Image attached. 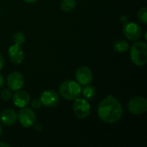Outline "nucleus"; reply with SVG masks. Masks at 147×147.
I'll list each match as a JSON object with an SVG mask.
<instances>
[{"instance_id": "nucleus-1", "label": "nucleus", "mask_w": 147, "mask_h": 147, "mask_svg": "<svg viewBox=\"0 0 147 147\" xmlns=\"http://www.w3.org/2000/svg\"><path fill=\"white\" fill-rule=\"evenodd\" d=\"M123 113L121 102L114 96H108L101 101L97 108L99 118L105 123L112 124L118 121Z\"/></svg>"}, {"instance_id": "nucleus-2", "label": "nucleus", "mask_w": 147, "mask_h": 147, "mask_svg": "<svg viewBox=\"0 0 147 147\" xmlns=\"http://www.w3.org/2000/svg\"><path fill=\"white\" fill-rule=\"evenodd\" d=\"M132 62L138 65H145L147 62V45L145 41H137L131 47L130 52Z\"/></svg>"}, {"instance_id": "nucleus-3", "label": "nucleus", "mask_w": 147, "mask_h": 147, "mask_svg": "<svg viewBox=\"0 0 147 147\" xmlns=\"http://www.w3.org/2000/svg\"><path fill=\"white\" fill-rule=\"evenodd\" d=\"M81 92L82 89L79 84L72 80H66L59 86L60 95L68 101L75 100L81 95Z\"/></svg>"}, {"instance_id": "nucleus-4", "label": "nucleus", "mask_w": 147, "mask_h": 147, "mask_svg": "<svg viewBox=\"0 0 147 147\" xmlns=\"http://www.w3.org/2000/svg\"><path fill=\"white\" fill-rule=\"evenodd\" d=\"M128 110L134 115H143L147 110V100L141 96L132 98L128 102Z\"/></svg>"}, {"instance_id": "nucleus-5", "label": "nucleus", "mask_w": 147, "mask_h": 147, "mask_svg": "<svg viewBox=\"0 0 147 147\" xmlns=\"http://www.w3.org/2000/svg\"><path fill=\"white\" fill-rule=\"evenodd\" d=\"M72 109L75 115L79 119H84L90 114V103L86 99L84 98H76Z\"/></svg>"}, {"instance_id": "nucleus-6", "label": "nucleus", "mask_w": 147, "mask_h": 147, "mask_svg": "<svg viewBox=\"0 0 147 147\" xmlns=\"http://www.w3.org/2000/svg\"><path fill=\"white\" fill-rule=\"evenodd\" d=\"M17 119L19 120L22 127L28 128L34 126V124L35 123L36 116L32 109L28 108H23L22 110H20L17 115Z\"/></svg>"}, {"instance_id": "nucleus-7", "label": "nucleus", "mask_w": 147, "mask_h": 147, "mask_svg": "<svg viewBox=\"0 0 147 147\" xmlns=\"http://www.w3.org/2000/svg\"><path fill=\"white\" fill-rule=\"evenodd\" d=\"M123 34L129 40H136L141 37L142 28L134 22H127L123 27Z\"/></svg>"}, {"instance_id": "nucleus-8", "label": "nucleus", "mask_w": 147, "mask_h": 147, "mask_svg": "<svg viewBox=\"0 0 147 147\" xmlns=\"http://www.w3.org/2000/svg\"><path fill=\"white\" fill-rule=\"evenodd\" d=\"M40 102L47 108H53L57 106L59 102V94L53 90H45L40 96Z\"/></svg>"}, {"instance_id": "nucleus-9", "label": "nucleus", "mask_w": 147, "mask_h": 147, "mask_svg": "<svg viewBox=\"0 0 147 147\" xmlns=\"http://www.w3.org/2000/svg\"><path fill=\"white\" fill-rule=\"evenodd\" d=\"M75 77L78 84L84 86L90 84L93 79L92 71L87 66H80L78 68L75 73Z\"/></svg>"}, {"instance_id": "nucleus-10", "label": "nucleus", "mask_w": 147, "mask_h": 147, "mask_svg": "<svg viewBox=\"0 0 147 147\" xmlns=\"http://www.w3.org/2000/svg\"><path fill=\"white\" fill-rule=\"evenodd\" d=\"M7 84L11 90H18L24 84V77L21 72L13 71L7 78Z\"/></svg>"}, {"instance_id": "nucleus-11", "label": "nucleus", "mask_w": 147, "mask_h": 147, "mask_svg": "<svg viewBox=\"0 0 147 147\" xmlns=\"http://www.w3.org/2000/svg\"><path fill=\"white\" fill-rule=\"evenodd\" d=\"M13 102L18 108H24L30 102V96L25 90H16L13 95Z\"/></svg>"}, {"instance_id": "nucleus-12", "label": "nucleus", "mask_w": 147, "mask_h": 147, "mask_svg": "<svg viewBox=\"0 0 147 147\" xmlns=\"http://www.w3.org/2000/svg\"><path fill=\"white\" fill-rule=\"evenodd\" d=\"M9 56L15 64H21L24 59V53L20 45L14 44L9 48Z\"/></svg>"}, {"instance_id": "nucleus-13", "label": "nucleus", "mask_w": 147, "mask_h": 147, "mask_svg": "<svg viewBox=\"0 0 147 147\" xmlns=\"http://www.w3.org/2000/svg\"><path fill=\"white\" fill-rule=\"evenodd\" d=\"M1 121L6 126H12L17 121V115L12 109H5L0 115Z\"/></svg>"}, {"instance_id": "nucleus-14", "label": "nucleus", "mask_w": 147, "mask_h": 147, "mask_svg": "<svg viewBox=\"0 0 147 147\" xmlns=\"http://www.w3.org/2000/svg\"><path fill=\"white\" fill-rule=\"evenodd\" d=\"M113 48L116 53H125L128 50L129 45L126 40H117L116 41H115L113 45Z\"/></svg>"}, {"instance_id": "nucleus-15", "label": "nucleus", "mask_w": 147, "mask_h": 147, "mask_svg": "<svg viewBox=\"0 0 147 147\" xmlns=\"http://www.w3.org/2000/svg\"><path fill=\"white\" fill-rule=\"evenodd\" d=\"M76 6V0H62L60 3V9L62 11H71Z\"/></svg>"}, {"instance_id": "nucleus-16", "label": "nucleus", "mask_w": 147, "mask_h": 147, "mask_svg": "<svg viewBox=\"0 0 147 147\" xmlns=\"http://www.w3.org/2000/svg\"><path fill=\"white\" fill-rule=\"evenodd\" d=\"M83 95L86 99L92 100L96 96V90L93 86H90L89 84L85 85V87L83 90Z\"/></svg>"}, {"instance_id": "nucleus-17", "label": "nucleus", "mask_w": 147, "mask_h": 147, "mask_svg": "<svg viewBox=\"0 0 147 147\" xmlns=\"http://www.w3.org/2000/svg\"><path fill=\"white\" fill-rule=\"evenodd\" d=\"M138 19L144 24L147 22V13H146V7H142L139 9L137 13Z\"/></svg>"}, {"instance_id": "nucleus-18", "label": "nucleus", "mask_w": 147, "mask_h": 147, "mask_svg": "<svg viewBox=\"0 0 147 147\" xmlns=\"http://www.w3.org/2000/svg\"><path fill=\"white\" fill-rule=\"evenodd\" d=\"M25 35L22 33V32H16L15 34H14V36H13V40H14V42H15V44H16V45H22V44H23L24 43V41H25Z\"/></svg>"}, {"instance_id": "nucleus-19", "label": "nucleus", "mask_w": 147, "mask_h": 147, "mask_svg": "<svg viewBox=\"0 0 147 147\" xmlns=\"http://www.w3.org/2000/svg\"><path fill=\"white\" fill-rule=\"evenodd\" d=\"M1 96H2V98H3V100H4V101H9V100L12 97V93H11V91H10L9 90L5 89V90H3L2 91Z\"/></svg>"}, {"instance_id": "nucleus-20", "label": "nucleus", "mask_w": 147, "mask_h": 147, "mask_svg": "<svg viewBox=\"0 0 147 147\" xmlns=\"http://www.w3.org/2000/svg\"><path fill=\"white\" fill-rule=\"evenodd\" d=\"M41 106V102L40 100H38V99H34L32 102H31V107L33 109H40Z\"/></svg>"}, {"instance_id": "nucleus-21", "label": "nucleus", "mask_w": 147, "mask_h": 147, "mask_svg": "<svg viewBox=\"0 0 147 147\" xmlns=\"http://www.w3.org/2000/svg\"><path fill=\"white\" fill-rule=\"evenodd\" d=\"M127 21H128V17H127V16L123 15V16H121V22H123V23H127Z\"/></svg>"}, {"instance_id": "nucleus-22", "label": "nucleus", "mask_w": 147, "mask_h": 147, "mask_svg": "<svg viewBox=\"0 0 147 147\" xmlns=\"http://www.w3.org/2000/svg\"><path fill=\"white\" fill-rule=\"evenodd\" d=\"M3 65H4V59H3V57L2 56V54L0 53V71L3 69Z\"/></svg>"}, {"instance_id": "nucleus-23", "label": "nucleus", "mask_w": 147, "mask_h": 147, "mask_svg": "<svg viewBox=\"0 0 147 147\" xmlns=\"http://www.w3.org/2000/svg\"><path fill=\"white\" fill-rule=\"evenodd\" d=\"M3 83H4V79H3V77L0 74V88L3 87Z\"/></svg>"}, {"instance_id": "nucleus-24", "label": "nucleus", "mask_w": 147, "mask_h": 147, "mask_svg": "<svg viewBox=\"0 0 147 147\" xmlns=\"http://www.w3.org/2000/svg\"><path fill=\"white\" fill-rule=\"evenodd\" d=\"M0 146L3 147H10V146L7 143H4V142H0Z\"/></svg>"}, {"instance_id": "nucleus-25", "label": "nucleus", "mask_w": 147, "mask_h": 147, "mask_svg": "<svg viewBox=\"0 0 147 147\" xmlns=\"http://www.w3.org/2000/svg\"><path fill=\"white\" fill-rule=\"evenodd\" d=\"M24 2H26V3H36L38 0H23Z\"/></svg>"}, {"instance_id": "nucleus-26", "label": "nucleus", "mask_w": 147, "mask_h": 147, "mask_svg": "<svg viewBox=\"0 0 147 147\" xmlns=\"http://www.w3.org/2000/svg\"><path fill=\"white\" fill-rule=\"evenodd\" d=\"M2 132H3V128H2V126H1V124H0V136H1V134H2Z\"/></svg>"}]
</instances>
